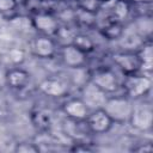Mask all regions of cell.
I'll list each match as a JSON object with an SVG mask.
<instances>
[{
    "label": "cell",
    "mask_w": 153,
    "mask_h": 153,
    "mask_svg": "<svg viewBox=\"0 0 153 153\" xmlns=\"http://www.w3.org/2000/svg\"><path fill=\"white\" fill-rule=\"evenodd\" d=\"M103 109L114 120V122H123L129 120L133 105L127 97H112L106 99Z\"/></svg>",
    "instance_id": "obj_1"
},
{
    "label": "cell",
    "mask_w": 153,
    "mask_h": 153,
    "mask_svg": "<svg viewBox=\"0 0 153 153\" xmlns=\"http://www.w3.org/2000/svg\"><path fill=\"white\" fill-rule=\"evenodd\" d=\"M152 81L147 75H139L136 73L127 75L124 80V90L130 98H137L146 94L151 88Z\"/></svg>",
    "instance_id": "obj_2"
},
{
    "label": "cell",
    "mask_w": 153,
    "mask_h": 153,
    "mask_svg": "<svg viewBox=\"0 0 153 153\" xmlns=\"http://www.w3.org/2000/svg\"><path fill=\"white\" fill-rule=\"evenodd\" d=\"M86 120H87V127L94 134L108 133L114 124V120L108 115V112L103 108L94 109L91 114L87 115Z\"/></svg>",
    "instance_id": "obj_3"
},
{
    "label": "cell",
    "mask_w": 153,
    "mask_h": 153,
    "mask_svg": "<svg viewBox=\"0 0 153 153\" xmlns=\"http://www.w3.org/2000/svg\"><path fill=\"white\" fill-rule=\"evenodd\" d=\"M112 61L117 65L123 73L127 75L134 74L141 69V60L137 55V51H118L112 54Z\"/></svg>",
    "instance_id": "obj_4"
},
{
    "label": "cell",
    "mask_w": 153,
    "mask_h": 153,
    "mask_svg": "<svg viewBox=\"0 0 153 153\" xmlns=\"http://www.w3.org/2000/svg\"><path fill=\"white\" fill-rule=\"evenodd\" d=\"M108 97L106 93L99 88L93 81L87 82L82 88V98L81 100L86 104V106L90 109H99L103 108Z\"/></svg>",
    "instance_id": "obj_5"
},
{
    "label": "cell",
    "mask_w": 153,
    "mask_h": 153,
    "mask_svg": "<svg viewBox=\"0 0 153 153\" xmlns=\"http://www.w3.org/2000/svg\"><path fill=\"white\" fill-rule=\"evenodd\" d=\"M99 88H102L105 93H112L118 90V79L116 74L109 69L97 71L92 75V80Z\"/></svg>",
    "instance_id": "obj_6"
},
{
    "label": "cell",
    "mask_w": 153,
    "mask_h": 153,
    "mask_svg": "<svg viewBox=\"0 0 153 153\" xmlns=\"http://www.w3.org/2000/svg\"><path fill=\"white\" fill-rule=\"evenodd\" d=\"M129 121L131 126L139 130H147L152 127L153 123V114L149 106H139L133 108Z\"/></svg>",
    "instance_id": "obj_7"
},
{
    "label": "cell",
    "mask_w": 153,
    "mask_h": 153,
    "mask_svg": "<svg viewBox=\"0 0 153 153\" xmlns=\"http://www.w3.org/2000/svg\"><path fill=\"white\" fill-rule=\"evenodd\" d=\"M32 25L38 31L43 32L44 35L51 36L59 32V25L54 17L47 13H38L32 19Z\"/></svg>",
    "instance_id": "obj_8"
},
{
    "label": "cell",
    "mask_w": 153,
    "mask_h": 153,
    "mask_svg": "<svg viewBox=\"0 0 153 153\" xmlns=\"http://www.w3.org/2000/svg\"><path fill=\"white\" fill-rule=\"evenodd\" d=\"M5 79L10 87L16 90H22L27 86L30 81V74L20 67H14L6 72Z\"/></svg>",
    "instance_id": "obj_9"
},
{
    "label": "cell",
    "mask_w": 153,
    "mask_h": 153,
    "mask_svg": "<svg viewBox=\"0 0 153 153\" xmlns=\"http://www.w3.org/2000/svg\"><path fill=\"white\" fill-rule=\"evenodd\" d=\"M62 60L68 67H81L86 61V54L74 47L72 43L66 44L62 49Z\"/></svg>",
    "instance_id": "obj_10"
},
{
    "label": "cell",
    "mask_w": 153,
    "mask_h": 153,
    "mask_svg": "<svg viewBox=\"0 0 153 153\" xmlns=\"http://www.w3.org/2000/svg\"><path fill=\"white\" fill-rule=\"evenodd\" d=\"M39 90L50 97H62L67 93V85L60 79L55 78H47L39 82Z\"/></svg>",
    "instance_id": "obj_11"
},
{
    "label": "cell",
    "mask_w": 153,
    "mask_h": 153,
    "mask_svg": "<svg viewBox=\"0 0 153 153\" xmlns=\"http://www.w3.org/2000/svg\"><path fill=\"white\" fill-rule=\"evenodd\" d=\"M65 114L73 120H85L88 115V108L81 99H71L63 105Z\"/></svg>",
    "instance_id": "obj_12"
},
{
    "label": "cell",
    "mask_w": 153,
    "mask_h": 153,
    "mask_svg": "<svg viewBox=\"0 0 153 153\" xmlns=\"http://www.w3.org/2000/svg\"><path fill=\"white\" fill-rule=\"evenodd\" d=\"M33 49L39 57H51L55 53V43L48 36H42L35 39Z\"/></svg>",
    "instance_id": "obj_13"
},
{
    "label": "cell",
    "mask_w": 153,
    "mask_h": 153,
    "mask_svg": "<svg viewBox=\"0 0 153 153\" xmlns=\"http://www.w3.org/2000/svg\"><path fill=\"white\" fill-rule=\"evenodd\" d=\"M137 55L141 60V69L142 71H151L153 63V48L151 43H143L139 50Z\"/></svg>",
    "instance_id": "obj_14"
},
{
    "label": "cell",
    "mask_w": 153,
    "mask_h": 153,
    "mask_svg": "<svg viewBox=\"0 0 153 153\" xmlns=\"http://www.w3.org/2000/svg\"><path fill=\"white\" fill-rule=\"evenodd\" d=\"M72 44L74 47H76L79 50H81L82 53H85V54H88V53L93 51V49H94V42L88 36L82 35V33L73 36Z\"/></svg>",
    "instance_id": "obj_15"
},
{
    "label": "cell",
    "mask_w": 153,
    "mask_h": 153,
    "mask_svg": "<svg viewBox=\"0 0 153 153\" xmlns=\"http://www.w3.org/2000/svg\"><path fill=\"white\" fill-rule=\"evenodd\" d=\"M123 26L120 20H115L109 23L106 26L103 27V35L108 39H118L123 33Z\"/></svg>",
    "instance_id": "obj_16"
},
{
    "label": "cell",
    "mask_w": 153,
    "mask_h": 153,
    "mask_svg": "<svg viewBox=\"0 0 153 153\" xmlns=\"http://www.w3.org/2000/svg\"><path fill=\"white\" fill-rule=\"evenodd\" d=\"M121 38V42H122V45L126 47L127 49H134V48H140L143 42L141 41L140 36L136 35V33H122V36L120 37Z\"/></svg>",
    "instance_id": "obj_17"
},
{
    "label": "cell",
    "mask_w": 153,
    "mask_h": 153,
    "mask_svg": "<svg viewBox=\"0 0 153 153\" xmlns=\"http://www.w3.org/2000/svg\"><path fill=\"white\" fill-rule=\"evenodd\" d=\"M112 12H114V16L117 20H122L124 19L127 16H128V12H129V6L126 1L123 0H117L115 1L114 4V7H112Z\"/></svg>",
    "instance_id": "obj_18"
},
{
    "label": "cell",
    "mask_w": 153,
    "mask_h": 153,
    "mask_svg": "<svg viewBox=\"0 0 153 153\" xmlns=\"http://www.w3.org/2000/svg\"><path fill=\"white\" fill-rule=\"evenodd\" d=\"M33 120H35V123L39 128H47L51 123V116H50V114L47 112V111H42V110L36 111V114L33 115Z\"/></svg>",
    "instance_id": "obj_19"
},
{
    "label": "cell",
    "mask_w": 153,
    "mask_h": 153,
    "mask_svg": "<svg viewBox=\"0 0 153 153\" xmlns=\"http://www.w3.org/2000/svg\"><path fill=\"white\" fill-rule=\"evenodd\" d=\"M8 59H10V61L12 63L19 65V63H22L25 60V53L20 48H13L8 53Z\"/></svg>",
    "instance_id": "obj_20"
},
{
    "label": "cell",
    "mask_w": 153,
    "mask_h": 153,
    "mask_svg": "<svg viewBox=\"0 0 153 153\" xmlns=\"http://www.w3.org/2000/svg\"><path fill=\"white\" fill-rule=\"evenodd\" d=\"M11 24L17 30H26V29H29V25L33 26L32 25V20H29V18H25V17L13 18V20L11 22Z\"/></svg>",
    "instance_id": "obj_21"
},
{
    "label": "cell",
    "mask_w": 153,
    "mask_h": 153,
    "mask_svg": "<svg viewBox=\"0 0 153 153\" xmlns=\"http://www.w3.org/2000/svg\"><path fill=\"white\" fill-rule=\"evenodd\" d=\"M16 152H19V153H37V152H39V148L35 143H18L17 147H16Z\"/></svg>",
    "instance_id": "obj_22"
},
{
    "label": "cell",
    "mask_w": 153,
    "mask_h": 153,
    "mask_svg": "<svg viewBox=\"0 0 153 153\" xmlns=\"http://www.w3.org/2000/svg\"><path fill=\"white\" fill-rule=\"evenodd\" d=\"M17 0H0V12H11L16 8Z\"/></svg>",
    "instance_id": "obj_23"
},
{
    "label": "cell",
    "mask_w": 153,
    "mask_h": 153,
    "mask_svg": "<svg viewBox=\"0 0 153 153\" xmlns=\"http://www.w3.org/2000/svg\"><path fill=\"white\" fill-rule=\"evenodd\" d=\"M133 151L139 152V153H149V152H153V146L151 143H143V145H140L139 147L134 148Z\"/></svg>",
    "instance_id": "obj_24"
},
{
    "label": "cell",
    "mask_w": 153,
    "mask_h": 153,
    "mask_svg": "<svg viewBox=\"0 0 153 153\" xmlns=\"http://www.w3.org/2000/svg\"><path fill=\"white\" fill-rule=\"evenodd\" d=\"M134 2H139V4H147V2H151L152 0H133Z\"/></svg>",
    "instance_id": "obj_25"
}]
</instances>
